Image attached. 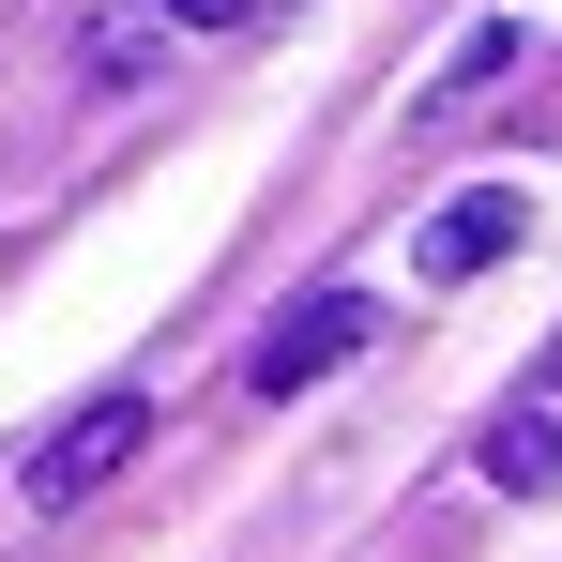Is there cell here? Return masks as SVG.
Masks as SVG:
<instances>
[{
  "instance_id": "obj_6",
  "label": "cell",
  "mask_w": 562,
  "mask_h": 562,
  "mask_svg": "<svg viewBox=\"0 0 562 562\" xmlns=\"http://www.w3.org/2000/svg\"><path fill=\"white\" fill-rule=\"evenodd\" d=\"M532 395H562V335H548V366H532Z\"/></svg>"
},
{
  "instance_id": "obj_2",
  "label": "cell",
  "mask_w": 562,
  "mask_h": 562,
  "mask_svg": "<svg viewBox=\"0 0 562 562\" xmlns=\"http://www.w3.org/2000/svg\"><path fill=\"white\" fill-rule=\"evenodd\" d=\"M137 441H153V395H92V411H61V426L31 441V502H46V517H61V502H92Z\"/></svg>"
},
{
  "instance_id": "obj_5",
  "label": "cell",
  "mask_w": 562,
  "mask_h": 562,
  "mask_svg": "<svg viewBox=\"0 0 562 562\" xmlns=\"http://www.w3.org/2000/svg\"><path fill=\"white\" fill-rule=\"evenodd\" d=\"M153 15H168V31H244L259 0H153Z\"/></svg>"
},
{
  "instance_id": "obj_3",
  "label": "cell",
  "mask_w": 562,
  "mask_h": 562,
  "mask_svg": "<svg viewBox=\"0 0 562 562\" xmlns=\"http://www.w3.org/2000/svg\"><path fill=\"white\" fill-rule=\"evenodd\" d=\"M517 228H532V213H517V198L486 183V198H441V213H426V244H411V259H426V274L457 289V274H486V259H517Z\"/></svg>"
},
{
  "instance_id": "obj_4",
  "label": "cell",
  "mask_w": 562,
  "mask_h": 562,
  "mask_svg": "<svg viewBox=\"0 0 562 562\" xmlns=\"http://www.w3.org/2000/svg\"><path fill=\"white\" fill-rule=\"evenodd\" d=\"M486 486H517V502L562 486V395H532V411H502V426H486Z\"/></svg>"
},
{
  "instance_id": "obj_1",
  "label": "cell",
  "mask_w": 562,
  "mask_h": 562,
  "mask_svg": "<svg viewBox=\"0 0 562 562\" xmlns=\"http://www.w3.org/2000/svg\"><path fill=\"white\" fill-rule=\"evenodd\" d=\"M366 335H380V304H366V289H304V304H274V319H259V350H244V395H304L319 366H350Z\"/></svg>"
}]
</instances>
